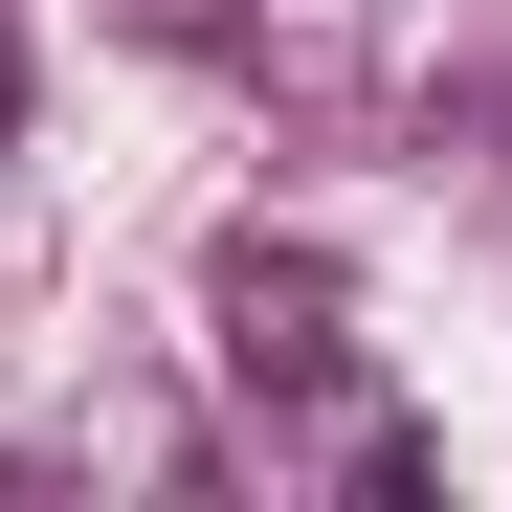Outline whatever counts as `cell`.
I'll list each match as a JSON object with an SVG mask.
<instances>
[{"label":"cell","mask_w":512,"mask_h":512,"mask_svg":"<svg viewBox=\"0 0 512 512\" xmlns=\"http://www.w3.org/2000/svg\"><path fill=\"white\" fill-rule=\"evenodd\" d=\"M0 134H23V0H0Z\"/></svg>","instance_id":"2"},{"label":"cell","mask_w":512,"mask_h":512,"mask_svg":"<svg viewBox=\"0 0 512 512\" xmlns=\"http://www.w3.org/2000/svg\"><path fill=\"white\" fill-rule=\"evenodd\" d=\"M201 312H223V379L268 401V423L357 379V290H334L312 245H223V290H201Z\"/></svg>","instance_id":"1"}]
</instances>
